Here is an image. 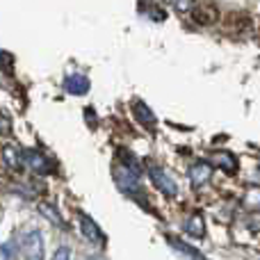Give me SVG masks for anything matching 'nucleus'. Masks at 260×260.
Instances as JSON below:
<instances>
[{
    "label": "nucleus",
    "mask_w": 260,
    "mask_h": 260,
    "mask_svg": "<svg viewBox=\"0 0 260 260\" xmlns=\"http://www.w3.org/2000/svg\"><path fill=\"white\" fill-rule=\"evenodd\" d=\"M114 178H117L119 187L123 189V192H128L130 197H137L139 192H142V183H139V176L135 174L133 169H128V167H119L117 171H114Z\"/></svg>",
    "instance_id": "3"
},
{
    "label": "nucleus",
    "mask_w": 260,
    "mask_h": 260,
    "mask_svg": "<svg viewBox=\"0 0 260 260\" xmlns=\"http://www.w3.org/2000/svg\"><path fill=\"white\" fill-rule=\"evenodd\" d=\"M5 162H7V167H21L23 151H18V146L7 144V146H5Z\"/></svg>",
    "instance_id": "9"
},
{
    "label": "nucleus",
    "mask_w": 260,
    "mask_h": 260,
    "mask_svg": "<svg viewBox=\"0 0 260 260\" xmlns=\"http://www.w3.org/2000/svg\"><path fill=\"white\" fill-rule=\"evenodd\" d=\"M212 176V167L208 162H197V165L189 167V180L194 185H206Z\"/></svg>",
    "instance_id": "7"
},
{
    "label": "nucleus",
    "mask_w": 260,
    "mask_h": 260,
    "mask_svg": "<svg viewBox=\"0 0 260 260\" xmlns=\"http://www.w3.org/2000/svg\"><path fill=\"white\" fill-rule=\"evenodd\" d=\"M53 260H71V251H69V247H59L57 251H55Z\"/></svg>",
    "instance_id": "12"
},
{
    "label": "nucleus",
    "mask_w": 260,
    "mask_h": 260,
    "mask_svg": "<svg viewBox=\"0 0 260 260\" xmlns=\"http://www.w3.org/2000/svg\"><path fill=\"white\" fill-rule=\"evenodd\" d=\"M23 165L35 169L37 174H48V171H53L50 160H46L39 151H32V148H23Z\"/></svg>",
    "instance_id": "4"
},
{
    "label": "nucleus",
    "mask_w": 260,
    "mask_h": 260,
    "mask_svg": "<svg viewBox=\"0 0 260 260\" xmlns=\"http://www.w3.org/2000/svg\"><path fill=\"white\" fill-rule=\"evenodd\" d=\"M64 89L69 91V94H87L89 91V78L85 76V73H69L67 80H64Z\"/></svg>",
    "instance_id": "5"
},
{
    "label": "nucleus",
    "mask_w": 260,
    "mask_h": 260,
    "mask_svg": "<svg viewBox=\"0 0 260 260\" xmlns=\"http://www.w3.org/2000/svg\"><path fill=\"white\" fill-rule=\"evenodd\" d=\"M78 217H80V226H82V233H85V238L91 240V242H96V244H103L105 238H103V231L99 229V224H96L91 217H87L85 212H78Z\"/></svg>",
    "instance_id": "6"
},
{
    "label": "nucleus",
    "mask_w": 260,
    "mask_h": 260,
    "mask_svg": "<svg viewBox=\"0 0 260 260\" xmlns=\"http://www.w3.org/2000/svg\"><path fill=\"white\" fill-rule=\"evenodd\" d=\"M148 178H151V183L155 185L165 197H176V194H178V185L174 183V178H171L160 165H148Z\"/></svg>",
    "instance_id": "2"
},
{
    "label": "nucleus",
    "mask_w": 260,
    "mask_h": 260,
    "mask_svg": "<svg viewBox=\"0 0 260 260\" xmlns=\"http://www.w3.org/2000/svg\"><path fill=\"white\" fill-rule=\"evenodd\" d=\"M185 233L192 235V238H203L206 235V221L201 215H192L185 221Z\"/></svg>",
    "instance_id": "8"
},
{
    "label": "nucleus",
    "mask_w": 260,
    "mask_h": 260,
    "mask_svg": "<svg viewBox=\"0 0 260 260\" xmlns=\"http://www.w3.org/2000/svg\"><path fill=\"white\" fill-rule=\"evenodd\" d=\"M3 260H12V242L3 244Z\"/></svg>",
    "instance_id": "13"
},
{
    "label": "nucleus",
    "mask_w": 260,
    "mask_h": 260,
    "mask_svg": "<svg viewBox=\"0 0 260 260\" xmlns=\"http://www.w3.org/2000/svg\"><path fill=\"white\" fill-rule=\"evenodd\" d=\"M21 249H23V258L25 260H44V238H41V231L30 229L23 233L21 238Z\"/></svg>",
    "instance_id": "1"
},
{
    "label": "nucleus",
    "mask_w": 260,
    "mask_h": 260,
    "mask_svg": "<svg viewBox=\"0 0 260 260\" xmlns=\"http://www.w3.org/2000/svg\"><path fill=\"white\" fill-rule=\"evenodd\" d=\"M135 114L139 117V121H142V123H146V121H148V126H155V114L151 112V108H148V105H144V103H135Z\"/></svg>",
    "instance_id": "10"
},
{
    "label": "nucleus",
    "mask_w": 260,
    "mask_h": 260,
    "mask_svg": "<svg viewBox=\"0 0 260 260\" xmlns=\"http://www.w3.org/2000/svg\"><path fill=\"white\" fill-rule=\"evenodd\" d=\"M169 242H171V247H176V249H178V251L189 253V258H192V260H203V258H201V253H199L197 249L187 247V244H185V242H178V240H176L174 235H169Z\"/></svg>",
    "instance_id": "11"
},
{
    "label": "nucleus",
    "mask_w": 260,
    "mask_h": 260,
    "mask_svg": "<svg viewBox=\"0 0 260 260\" xmlns=\"http://www.w3.org/2000/svg\"><path fill=\"white\" fill-rule=\"evenodd\" d=\"M89 260H91V258H89ZM94 260H96V258H94Z\"/></svg>",
    "instance_id": "14"
}]
</instances>
